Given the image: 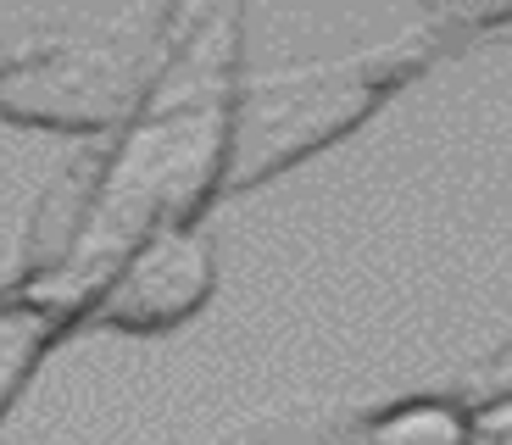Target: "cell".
Wrapping results in <instances>:
<instances>
[{
  "label": "cell",
  "instance_id": "cell-1",
  "mask_svg": "<svg viewBox=\"0 0 512 445\" xmlns=\"http://www.w3.org/2000/svg\"><path fill=\"white\" fill-rule=\"evenodd\" d=\"M240 78L245 12L190 6L145 106L45 195L23 273L0 295V418L67 334L90 329L101 295L156 234L201 223L223 201Z\"/></svg>",
  "mask_w": 512,
  "mask_h": 445
},
{
  "label": "cell",
  "instance_id": "cell-2",
  "mask_svg": "<svg viewBox=\"0 0 512 445\" xmlns=\"http://www.w3.org/2000/svg\"><path fill=\"white\" fill-rule=\"evenodd\" d=\"M507 28H512V6H440L401 34L379 39V45L245 73L240 101H234V145H229L223 195L262 190L290 167L323 156L329 145L351 140L412 78H423L435 62L468 51L479 39L507 34Z\"/></svg>",
  "mask_w": 512,
  "mask_h": 445
},
{
  "label": "cell",
  "instance_id": "cell-3",
  "mask_svg": "<svg viewBox=\"0 0 512 445\" xmlns=\"http://www.w3.org/2000/svg\"><path fill=\"white\" fill-rule=\"evenodd\" d=\"M190 6H0V123L106 140L145 106Z\"/></svg>",
  "mask_w": 512,
  "mask_h": 445
},
{
  "label": "cell",
  "instance_id": "cell-4",
  "mask_svg": "<svg viewBox=\"0 0 512 445\" xmlns=\"http://www.w3.org/2000/svg\"><path fill=\"white\" fill-rule=\"evenodd\" d=\"M218 295V245L206 240L201 223L167 229L117 273L101 295L90 329L101 334H167L190 323Z\"/></svg>",
  "mask_w": 512,
  "mask_h": 445
},
{
  "label": "cell",
  "instance_id": "cell-5",
  "mask_svg": "<svg viewBox=\"0 0 512 445\" xmlns=\"http://www.w3.org/2000/svg\"><path fill=\"white\" fill-rule=\"evenodd\" d=\"M351 429L362 445H479V412L462 395H407L362 412Z\"/></svg>",
  "mask_w": 512,
  "mask_h": 445
},
{
  "label": "cell",
  "instance_id": "cell-6",
  "mask_svg": "<svg viewBox=\"0 0 512 445\" xmlns=\"http://www.w3.org/2000/svg\"><path fill=\"white\" fill-rule=\"evenodd\" d=\"M462 401L468 407H496V401H512V345H501L485 368H474L462 379Z\"/></svg>",
  "mask_w": 512,
  "mask_h": 445
},
{
  "label": "cell",
  "instance_id": "cell-7",
  "mask_svg": "<svg viewBox=\"0 0 512 445\" xmlns=\"http://www.w3.org/2000/svg\"><path fill=\"white\" fill-rule=\"evenodd\" d=\"M474 412H479V445H512V401L474 407Z\"/></svg>",
  "mask_w": 512,
  "mask_h": 445
},
{
  "label": "cell",
  "instance_id": "cell-8",
  "mask_svg": "<svg viewBox=\"0 0 512 445\" xmlns=\"http://www.w3.org/2000/svg\"><path fill=\"white\" fill-rule=\"evenodd\" d=\"M334 445H362V440H357V429H351V434H346V440H334Z\"/></svg>",
  "mask_w": 512,
  "mask_h": 445
}]
</instances>
